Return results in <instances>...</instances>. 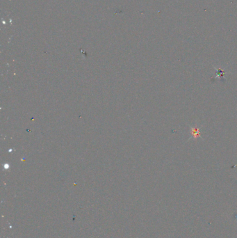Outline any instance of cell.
I'll list each match as a JSON object with an SVG mask.
<instances>
[{"instance_id":"1","label":"cell","mask_w":237,"mask_h":238,"mask_svg":"<svg viewBox=\"0 0 237 238\" xmlns=\"http://www.w3.org/2000/svg\"><path fill=\"white\" fill-rule=\"evenodd\" d=\"M190 131H191V134L193 138H198L199 137H201L200 130L197 127H191Z\"/></svg>"}]
</instances>
